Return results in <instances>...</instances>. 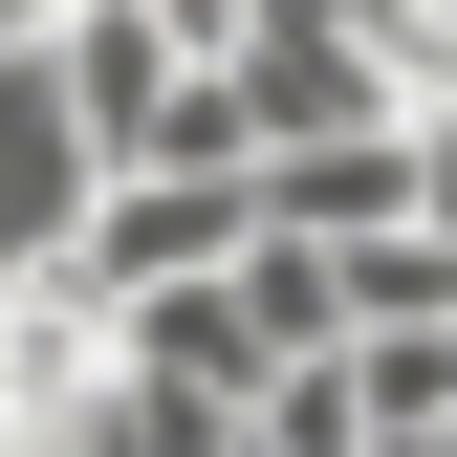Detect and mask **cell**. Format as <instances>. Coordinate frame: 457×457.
Returning a JSON list of instances; mask_svg holds the SVG:
<instances>
[{
	"mask_svg": "<svg viewBox=\"0 0 457 457\" xmlns=\"http://www.w3.org/2000/svg\"><path fill=\"white\" fill-rule=\"evenodd\" d=\"M240 457H262V436H240Z\"/></svg>",
	"mask_w": 457,
	"mask_h": 457,
	"instance_id": "7",
	"label": "cell"
},
{
	"mask_svg": "<svg viewBox=\"0 0 457 457\" xmlns=\"http://www.w3.org/2000/svg\"><path fill=\"white\" fill-rule=\"evenodd\" d=\"M414 240L457 262V109H414Z\"/></svg>",
	"mask_w": 457,
	"mask_h": 457,
	"instance_id": "6",
	"label": "cell"
},
{
	"mask_svg": "<svg viewBox=\"0 0 457 457\" xmlns=\"http://www.w3.org/2000/svg\"><path fill=\"white\" fill-rule=\"evenodd\" d=\"M327 392H349V436H436L457 414V327H349Z\"/></svg>",
	"mask_w": 457,
	"mask_h": 457,
	"instance_id": "5",
	"label": "cell"
},
{
	"mask_svg": "<svg viewBox=\"0 0 457 457\" xmlns=\"http://www.w3.org/2000/svg\"><path fill=\"white\" fill-rule=\"evenodd\" d=\"M262 240H414V131H327V153H262Z\"/></svg>",
	"mask_w": 457,
	"mask_h": 457,
	"instance_id": "4",
	"label": "cell"
},
{
	"mask_svg": "<svg viewBox=\"0 0 457 457\" xmlns=\"http://www.w3.org/2000/svg\"><path fill=\"white\" fill-rule=\"evenodd\" d=\"M66 218H87V131H66V87H44V44H22V66H0V283L66 262Z\"/></svg>",
	"mask_w": 457,
	"mask_h": 457,
	"instance_id": "3",
	"label": "cell"
},
{
	"mask_svg": "<svg viewBox=\"0 0 457 457\" xmlns=\"http://www.w3.org/2000/svg\"><path fill=\"white\" fill-rule=\"evenodd\" d=\"M240 240H262V196H240V175H87L66 283H87V305H153V283H218Z\"/></svg>",
	"mask_w": 457,
	"mask_h": 457,
	"instance_id": "1",
	"label": "cell"
},
{
	"mask_svg": "<svg viewBox=\"0 0 457 457\" xmlns=\"http://www.w3.org/2000/svg\"><path fill=\"white\" fill-rule=\"evenodd\" d=\"M218 109H240V153H327V131H392V109H370V66L305 22V0H262V22L218 44Z\"/></svg>",
	"mask_w": 457,
	"mask_h": 457,
	"instance_id": "2",
	"label": "cell"
}]
</instances>
